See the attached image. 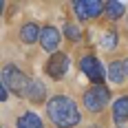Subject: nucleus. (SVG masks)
I'll list each match as a JSON object with an SVG mask.
<instances>
[{
    "label": "nucleus",
    "instance_id": "obj_1",
    "mask_svg": "<svg viewBox=\"0 0 128 128\" xmlns=\"http://www.w3.org/2000/svg\"><path fill=\"white\" fill-rule=\"evenodd\" d=\"M46 117L55 128H77L82 122V113L71 95H51L46 102Z\"/></svg>",
    "mask_w": 128,
    "mask_h": 128
},
{
    "label": "nucleus",
    "instance_id": "obj_2",
    "mask_svg": "<svg viewBox=\"0 0 128 128\" xmlns=\"http://www.w3.org/2000/svg\"><path fill=\"white\" fill-rule=\"evenodd\" d=\"M110 104V90L106 84H95L82 93V106L86 108V113L90 115H100L108 108Z\"/></svg>",
    "mask_w": 128,
    "mask_h": 128
},
{
    "label": "nucleus",
    "instance_id": "obj_3",
    "mask_svg": "<svg viewBox=\"0 0 128 128\" xmlns=\"http://www.w3.org/2000/svg\"><path fill=\"white\" fill-rule=\"evenodd\" d=\"M29 82H31V80L11 62H7L2 66V71H0V84H4V86L9 88V93H13L16 97H24Z\"/></svg>",
    "mask_w": 128,
    "mask_h": 128
},
{
    "label": "nucleus",
    "instance_id": "obj_4",
    "mask_svg": "<svg viewBox=\"0 0 128 128\" xmlns=\"http://www.w3.org/2000/svg\"><path fill=\"white\" fill-rule=\"evenodd\" d=\"M71 9L80 22H90L104 13V2L102 0H75Z\"/></svg>",
    "mask_w": 128,
    "mask_h": 128
},
{
    "label": "nucleus",
    "instance_id": "obj_5",
    "mask_svg": "<svg viewBox=\"0 0 128 128\" xmlns=\"http://www.w3.org/2000/svg\"><path fill=\"white\" fill-rule=\"evenodd\" d=\"M80 71L90 80V84H104V64L93 55V53H86L80 58Z\"/></svg>",
    "mask_w": 128,
    "mask_h": 128
},
{
    "label": "nucleus",
    "instance_id": "obj_6",
    "mask_svg": "<svg viewBox=\"0 0 128 128\" xmlns=\"http://www.w3.org/2000/svg\"><path fill=\"white\" fill-rule=\"evenodd\" d=\"M68 66H71V58L66 53L58 51V53H53V55H49V60L44 62V73L51 80H62L68 73Z\"/></svg>",
    "mask_w": 128,
    "mask_h": 128
},
{
    "label": "nucleus",
    "instance_id": "obj_7",
    "mask_svg": "<svg viewBox=\"0 0 128 128\" xmlns=\"http://www.w3.org/2000/svg\"><path fill=\"white\" fill-rule=\"evenodd\" d=\"M60 31L55 29L53 24H46L42 26V36H40V46L44 49L46 53H58V49H60Z\"/></svg>",
    "mask_w": 128,
    "mask_h": 128
},
{
    "label": "nucleus",
    "instance_id": "obj_8",
    "mask_svg": "<svg viewBox=\"0 0 128 128\" xmlns=\"http://www.w3.org/2000/svg\"><path fill=\"white\" fill-rule=\"evenodd\" d=\"M24 97L31 104H46V102H49V100H46V86L42 84V80L31 77V82H29V86H26Z\"/></svg>",
    "mask_w": 128,
    "mask_h": 128
},
{
    "label": "nucleus",
    "instance_id": "obj_9",
    "mask_svg": "<svg viewBox=\"0 0 128 128\" xmlns=\"http://www.w3.org/2000/svg\"><path fill=\"white\" fill-rule=\"evenodd\" d=\"M20 42L22 44H36V42H40V36H42V26L38 24V22H33V20H29V22H24V24L20 26Z\"/></svg>",
    "mask_w": 128,
    "mask_h": 128
},
{
    "label": "nucleus",
    "instance_id": "obj_10",
    "mask_svg": "<svg viewBox=\"0 0 128 128\" xmlns=\"http://www.w3.org/2000/svg\"><path fill=\"white\" fill-rule=\"evenodd\" d=\"M113 119L117 128H124L128 124V95H119L113 102Z\"/></svg>",
    "mask_w": 128,
    "mask_h": 128
},
{
    "label": "nucleus",
    "instance_id": "obj_11",
    "mask_svg": "<svg viewBox=\"0 0 128 128\" xmlns=\"http://www.w3.org/2000/svg\"><path fill=\"white\" fill-rule=\"evenodd\" d=\"M104 16L110 20V22H117L126 16V7L119 2V0H106L104 2Z\"/></svg>",
    "mask_w": 128,
    "mask_h": 128
},
{
    "label": "nucleus",
    "instance_id": "obj_12",
    "mask_svg": "<svg viewBox=\"0 0 128 128\" xmlns=\"http://www.w3.org/2000/svg\"><path fill=\"white\" fill-rule=\"evenodd\" d=\"M100 44H102L104 51H115L117 44H119V33H117L115 26H106L100 36Z\"/></svg>",
    "mask_w": 128,
    "mask_h": 128
},
{
    "label": "nucleus",
    "instance_id": "obj_13",
    "mask_svg": "<svg viewBox=\"0 0 128 128\" xmlns=\"http://www.w3.org/2000/svg\"><path fill=\"white\" fill-rule=\"evenodd\" d=\"M16 126H18V128H44V124H42V119H40L36 113H31V110H24L22 115L18 117Z\"/></svg>",
    "mask_w": 128,
    "mask_h": 128
},
{
    "label": "nucleus",
    "instance_id": "obj_14",
    "mask_svg": "<svg viewBox=\"0 0 128 128\" xmlns=\"http://www.w3.org/2000/svg\"><path fill=\"white\" fill-rule=\"evenodd\" d=\"M108 80L113 84H124L126 82V73H124V62L122 60H113L108 64Z\"/></svg>",
    "mask_w": 128,
    "mask_h": 128
},
{
    "label": "nucleus",
    "instance_id": "obj_15",
    "mask_svg": "<svg viewBox=\"0 0 128 128\" xmlns=\"http://www.w3.org/2000/svg\"><path fill=\"white\" fill-rule=\"evenodd\" d=\"M62 31H64V38L68 40V42H80L82 40V29L75 22H64Z\"/></svg>",
    "mask_w": 128,
    "mask_h": 128
},
{
    "label": "nucleus",
    "instance_id": "obj_16",
    "mask_svg": "<svg viewBox=\"0 0 128 128\" xmlns=\"http://www.w3.org/2000/svg\"><path fill=\"white\" fill-rule=\"evenodd\" d=\"M9 100V88L4 84H0V102H7Z\"/></svg>",
    "mask_w": 128,
    "mask_h": 128
},
{
    "label": "nucleus",
    "instance_id": "obj_17",
    "mask_svg": "<svg viewBox=\"0 0 128 128\" xmlns=\"http://www.w3.org/2000/svg\"><path fill=\"white\" fill-rule=\"evenodd\" d=\"M122 62H124V73H126V80H128V58H124Z\"/></svg>",
    "mask_w": 128,
    "mask_h": 128
},
{
    "label": "nucleus",
    "instance_id": "obj_18",
    "mask_svg": "<svg viewBox=\"0 0 128 128\" xmlns=\"http://www.w3.org/2000/svg\"><path fill=\"white\" fill-rule=\"evenodd\" d=\"M86 128H102V126H97V124H93V126H86Z\"/></svg>",
    "mask_w": 128,
    "mask_h": 128
},
{
    "label": "nucleus",
    "instance_id": "obj_19",
    "mask_svg": "<svg viewBox=\"0 0 128 128\" xmlns=\"http://www.w3.org/2000/svg\"><path fill=\"white\" fill-rule=\"evenodd\" d=\"M2 128H4V126H2Z\"/></svg>",
    "mask_w": 128,
    "mask_h": 128
}]
</instances>
